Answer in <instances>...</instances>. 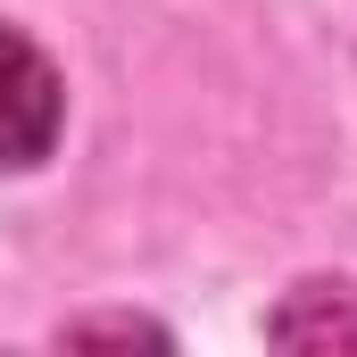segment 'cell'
I'll return each mask as SVG.
<instances>
[{
	"label": "cell",
	"instance_id": "obj_2",
	"mask_svg": "<svg viewBox=\"0 0 357 357\" xmlns=\"http://www.w3.org/2000/svg\"><path fill=\"white\" fill-rule=\"evenodd\" d=\"M282 357H357V291L349 282H299L274 316Z\"/></svg>",
	"mask_w": 357,
	"mask_h": 357
},
{
	"label": "cell",
	"instance_id": "obj_3",
	"mask_svg": "<svg viewBox=\"0 0 357 357\" xmlns=\"http://www.w3.org/2000/svg\"><path fill=\"white\" fill-rule=\"evenodd\" d=\"M75 357H167V341L133 316H108V324H84L75 333Z\"/></svg>",
	"mask_w": 357,
	"mask_h": 357
},
{
	"label": "cell",
	"instance_id": "obj_1",
	"mask_svg": "<svg viewBox=\"0 0 357 357\" xmlns=\"http://www.w3.org/2000/svg\"><path fill=\"white\" fill-rule=\"evenodd\" d=\"M59 108H67L59 67H50L25 33L0 25V175H25L33 158H50V142H59Z\"/></svg>",
	"mask_w": 357,
	"mask_h": 357
}]
</instances>
